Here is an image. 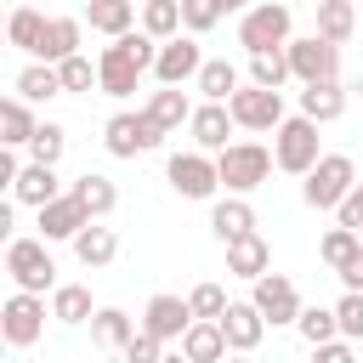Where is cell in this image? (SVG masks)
Masks as SVG:
<instances>
[{"mask_svg": "<svg viewBox=\"0 0 363 363\" xmlns=\"http://www.w3.org/2000/svg\"><path fill=\"white\" fill-rule=\"evenodd\" d=\"M159 45H164V40H153L147 28H142V34L130 28V34L108 40V45H102V57H96V74H102V85H96V91H102V96H130V91H136V79H142V74H153Z\"/></svg>", "mask_w": 363, "mask_h": 363, "instance_id": "cell-1", "label": "cell"}, {"mask_svg": "<svg viewBox=\"0 0 363 363\" xmlns=\"http://www.w3.org/2000/svg\"><path fill=\"white\" fill-rule=\"evenodd\" d=\"M352 187H357V164H352L346 153H323V159L301 176V199H306V210H340Z\"/></svg>", "mask_w": 363, "mask_h": 363, "instance_id": "cell-2", "label": "cell"}, {"mask_svg": "<svg viewBox=\"0 0 363 363\" xmlns=\"http://www.w3.org/2000/svg\"><path fill=\"white\" fill-rule=\"evenodd\" d=\"M295 17H289V6L284 0H255L244 17H238V45L255 57V51H284L295 34Z\"/></svg>", "mask_w": 363, "mask_h": 363, "instance_id": "cell-3", "label": "cell"}, {"mask_svg": "<svg viewBox=\"0 0 363 363\" xmlns=\"http://www.w3.org/2000/svg\"><path fill=\"white\" fill-rule=\"evenodd\" d=\"M272 159H278L284 176H306V170L323 159V147H318V119L289 113V119L272 130Z\"/></svg>", "mask_w": 363, "mask_h": 363, "instance_id": "cell-4", "label": "cell"}, {"mask_svg": "<svg viewBox=\"0 0 363 363\" xmlns=\"http://www.w3.org/2000/svg\"><path fill=\"white\" fill-rule=\"evenodd\" d=\"M216 170H221V187H227V193H255V187L278 170V159H272V147H261V142H233V147L216 153Z\"/></svg>", "mask_w": 363, "mask_h": 363, "instance_id": "cell-5", "label": "cell"}, {"mask_svg": "<svg viewBox=\"0 0 363 363\" xmlns=\"http://www.w3.org/2000/svg\"><path fill=\"white\" fill-rule=\"evenodd\" d=\"M6 272L28 295H51L57 289V261H51V244L45 238H11L6 244Z\"/></svg>", "mask_w": 363, "mask_h": 363, "instance_id": "cell-6", "label": "cell"}, {"mask_svg": "<svg viewBox=\"0 0 363 363\" xmlns=\"http://www.w3.org/2000/svg\"><path fill=\"white\" fill-rule=\"evenodd\" d=\"M170 130L147 113V108H136V113H113L108 125H102V147L113 153V159H136V153H147V147H159Z\"/></svg>", "mask_w": 363, "mask_h": 363, "instance_id": "cell-7", "label": "cell"}, {"mask_svg": "<svg viewBox=\"0 0 363 363\" xmlns=\"http://www.w3.org/2000/svg\"><path fill=\"white\" fill-rule=\"evenodd\" d=\"M45 295H28V289H11L6 295V306H0V335H6V346L11 352H28L40 335H45Z\"/></svg>", "mask_w": 363, "mask_h": 363, "instance_id": "cell-8", "label": "cell"}, {"mask_svg": "<svg viewBox=\"0 0 363 363\" xmlns=\"http://www.w3.org/2000/svg\"><path fill=\"white\" fill-rule=\"evenodd\" d=\"M164 182H170V187H176L182 199H216V187H221L216 153H204V147L170 153V164H164Z\"/></svg>", "mask_w": 363, "mask_h": 363, "instance_id": "cell-9", "label": "cell"}, {"mask_svg": "<svg viewBox=\"0 0 363 363\" xmlns=\"http://www.w3.org/2000/svg\"><path fill=\"white\" fill-rule=\"evenodd\" d=\"M289 74L301 85H318V79H340V45L323 40V34H306V40H289Z\"/></svg>", "mask_w": 363, "mask_h": 363, "instance_id": "cell-10", "label": "cell"}, {"mask_svg": "<svg viewBox=\"0 0 363 363\" xmlns=\"http://www.w3.org/2000/svg\"><path fill=\"white\" fill-rule=\"evenodd\" d=\"M227 108H233V119H238V130H278L289 113H284V91H267V85H238L233 96H227Z\"/></svg>", "mask_w": 363, "mask_h": 363, "instance_id": "cell-11", "label": "cell"}, {"mask_svg": "<svg viewBox=\"0 0 363 363\" xmlns=\"http://www.w3.org/2000/svg\"><path fill=\"white\" fill-rule=\"evenodd\" d=\"M250 301L261 306V318L278 329V323H295L301 318V289L284 278V272H261L255 284H250Z\"/></svg>", "mask_w": 363, "mask_h": 363, "instance_id": "cell-12", "label": "cell"}, {"mask_svg": "<svg viewBox=\"0 0 363 363\" xmlns=\"http://www.w3.org/2000/svg\"><path fill=\"white\" fill-rule=\"evenodd\" d=\"M199 68H204L199 34H176V40H164V45H159L153 79H159V85H187V79H199Z\"/></svg>", "mask_w": 363, "mask_h": 363, "instance_id": "cell-13", "label": "cell"}, {"mask_svg": "<svg viewBox=\"0 0 363 363\" xmlns=\"http://www.w3.org/2000/svg\"><path fill=\"white\" fill-rule=\"evenodd\" d=\"M233 130H238V119H233V108H227V102H199V108H193V119H187V136H193V147H204V153L233 147V142H227Z\"/></svg>", "mask_w": 363, "mask_h": 363, "instance_id": "cell-14", "label": "cell"}, {"mask_svg": "<svg viewBox=\"0 0 363 363\" xmlns=\"http://www.w3.org/2000/svg\"><path fill=\"white\" fill-rule=\"evenodd\" d=\"M142 329L170 346V340H182V335L193 329V306H187L182 295H153V301L142 306Z\"/></svg>", "mask_w": 363, "mask_h": 363, "instance_id": "cell-15", "label": "cell"}, {"mask_svg": "<svg viewBox=\"0 0 363 363\" xmlns=\"http://www.w3.org/2000/svg\"><path fill=\"white\" fill-rule=\"evenodd\" d=\"M85 221H91V216H85V204H79L74 193H57L51 204H40V238H45V244H62V238L74 244Z\"/></svg>", "mask_w": 363, "mask_h": 363, "instance_id": "cell-16", "label": "cell"}, {"mask_svg": "<svg viewBox=\"0 0 363 363\" xmlns=\"http://www.w3.org/2000/svg\"><path fill=\"white\" fill-rule=\"evenodd\" d=\"M221 335H227V346H233V352H255V346H261V335H267L261 306H255V301H233V306L221 312Z\"/></svg>", "mask_w": 363, "mask_h": 363, "instance_id": "cell-17", "label": "cell"}, {"mask_svg": "<svg viewBox=\"0 0 363 363\" xmlns=\"http://www.w3.org/2000/svg\"><path fill=\"white\" fill-rule=\"evenodd\" d=\"M79 34H85V17H51L34 45V62H68L79 51Z\"/></svg>", "mask_w": 363, "mask_h": 363, "instance_id": "cell-18", "label": "cell"}, {"mask_svg": "<svg viewBox=\"0 0 363 363\" xmlns=\"http://www.w3.org/2000/svg\"><path fill=\"white\" fill-rule=\"evenodd\" d=\"M210 233H216L221 244H233V238L255 233V204H250L244 193H227V199H216V210H210Z\"/></svg>", "mask_w": 363, "mask_h": 363, "instance_id": "cell-19", "label": "cell"}, {"mask_svg": "<svg viewBox=\"0 0 363 363\" xmlns=\"http://www.w3.org/2000/svg\"><path fill=\"white\" fill-rule=\"evenodd\" d=\"M57 193H62V182H57V164H34V159H28V164H23V176L11 182V199H17V204H28V210L51 204Z\"/></svg>", "mask_w": 363, "mask_h": 363, "instance_id": "cell-20", "label": "cell"}, {"mask_svg": "<svg viewBox=\"0 0 363 363\" xmlns=\"http://www.w3.org/2000/svg\"><path fill=\"white\" fill-rule=\"evenodd\" d=\"M68 193L85 204V216H91V221H108V216H113V204H119V187H113L102 170H85V176H74V182H68Z\"/></svg>", "mask_w": 363, "mask_h": 363, "instance_id": "cell-21", "label": "cell"}, {"mask_svg": "<svg viewBox=\"0 0 363 363\" xmlns=\"http://www.w3.org/2000/svg\"><path fill=\"white\" fill-rule=\"evenodd\" d=\"M227 272L233 278H261V272H272V250H267V238L261 233H244V238H233L227 244Z\"/></svg>", "mask_w": 363, "mask_h": 363, "instance_id": "cell-22", "label": "cell"}, {"mask_svg": "<svg viewBox=\"0 0 363 363\" xmlns=\"http://www.w3.org/2000/svg\"><path fill=\"white\" fill-rule=\"evenodd\" d=\"M34 130H40L34 102L6 96V102H0V147H28V142H34Z\"/></svg>", "mask_w": 363, "mask_h": 363, "instance_id": "cell-23", "label": "cell"}, {"mask_svg": "<svg viewBox=\"0 0 363 363\" xmlns=\"http://www.w3.org/2000/svg\"><path fill=\"white\" fill-rule=\"evenodd\" d=\"M182 352L193 357V363H227V335H221V323H210V318H193V329L182 335Z\"/></svg>", "mask_w": 363, "mask_h": 363, "instance_id": "cell-24", "label": "cell"}, {"mask_svg": "<svg viewBox=\"0 0 363 363\" xmlns=\"http://www.w3.org/2000/svg\"><path fill=\"white\" fill-rule=\"evenodd\" d=\"M301 113H306V119H318V125L340 119V113H346V91H340V79H318V85H301Z\"/></svg>", "mask_w": 363, "mask_h": 363, "instance_id": "cell-25", "label": "cell"}, {"mask_svg": "<svg viewBox=\"0 0 363 363\" xmlns=\"http://www.w3.org/2000/svg\"><path fill=\"white\" fill-rule=\"evenodd\" d=\"M74 255H79V267H108L113 255H119V238H113V227H102V221H85L79 227V238H74Z\"/></svg>", "mask_w": 363, "mask_h": 363, "instance_id": "cell-26", "label": "cell"}, {"mask_svg": "<svg viewBox=\"0 0 363 363\" xmlns=\"http://www.w3.org/2000/svg\"><path fill=\"white\" fill-rule=\"evenodd\" d=\"M142 323L130 318V312H119V306H96V318H91V340L102 346V352H125V340L136 335Z\"/></svg>", "mask_w": 363, "mask_h": 363, "instance_id": "cell-27", "label": "cell"}, {"mask_svg": "<svg viewBox=\"0 0 363 363\" xmlns=\"http://www.w3.org/2000/svg\"><path fill=\"white\" fill-rule=\"evenodd\" d=\"M85 23H91V34L119 40V34L136 28V6H130V0H91V6H85Z\"/></svg>", "mask_w": 363, "mask_h": 363, "instance_id": "cell-28", "label": "cell"}, {"mask_svg": "<svg viewBox=\"0 0 363 363\" xmlns=\"http://www.w3.org/2000/svg\"><path fill=\"white\" fill-rule=\"evenodd\" d=\"M193 85H199V96H204V102H227V96L238 91V68H233L227 57H204V68H199V79H193Z\"/></svg>", "mask_w": 363, "mask_h": 363, "instance_id": "cell-29", "label": "cell"}, {"mask_svg": "<svg viewBox=\"0 0 363 363\" xmlns=\"http://www.w3.org/2000/svg\"><path fill=\"white\" fill-rule=\"evenodd\" d=\"M17 96H23V102H51V96H62L57 62H28V68L17 74Z\"/></svg>", "mask_w": 363, "mask_h": 363, "instance_id": "cell-30", "label": "cell"}, {"mask_svg": "<svg viewBox=\"0 0 363 363\" xmlns=\"http://www.w3.org/2000/svg\"><path fill=\"white\" fill-rule=\"evenodd\" d=\"M147 113H153L164 130H182V125L193 119V102H187V91H182V85H159V91L147 96Z\"/></svg>", "mask_w": 363, "mask_h": 363, "instance_id": "cell-31", "label": "cell"}, {"mask_svg": "<svg viewBox=\"0 0 363 363\" xmlns=\"http://www.w3.org/2000/svg\"><path fill=\"white\" fill-rule=\"evenodd\" d=\"M51 318H57V323H91V318H96L91 289H85V284H57V289H51Z\"/></svg>", "mask_w": 363, "mask_h": 363, "instance_id": "cell-32", "label": "cell"}, {"mask_svg": "<svg viewBox=\"0 0 363 363\" xmlns=\"http://www.w3.org/2000/svg\"><path fill=\"white\" fill-rule=\"evenodd\" d=\"M352 28H357V6H352V0H318V34H323V40L346 45Z\"/></svg>", "mask_w": 363, "mask_h": 363, "instance_id": "cell-33", "label": "cell"}, {"mask_svg": "<svg viewBox=\"0 0 363 363\" xmlns=\"http://www.w3.org/2000/svg\"><path fill=\"white\" fill-rule=\"evenodd\" d=\"M142 28H147L153 40L187 34V28H182V0H142Z\"/></svg>", "mask_w": 363, "mask_h": 363, "instance_id": "cell-34", "label": "cell"}, {"mask_svg": "<svg viewBox=\"0 0 363 363\" xmlns=\"http://www.w3.org/2000/svg\"><path fill=\"white\" fill-rule=\"evenodd\" d=\"M295 74H289V51H255L250 57V85H267V91H284Z\"/></svg>", "mask_w": 363, "mask_h": 363, "instance_id": "cell-35", "label": "cell"}, {"mask_svg": "<svg viewBox=\"0 0 363 363\" xmlns=\"http://www.w3.org/2000/svg\"><path fill=\"white\" fill-rule=\"evenodd\" d=\"M357 250H363L357 227H329V233H323V244H318V261H323L329 272H340V267H346V261H352Z\"/></svg>", "mask_w": 363, "mask_h": 363, "instance_id": "cell-36", "label": "cell"}, {"mask_svg": "<svg viewBox=\"0 0 363 363\" xmlns=\"http://www.w3.org/2000/svg\"><path fill=\"white\" fill-rule=\"evenodd\" d=\"M295 329H301V340H306V346H323V340H340V318H335V306H301V318H295Z\"/></svg>", "mask_w": 363, "mask_h": 363, "instance_id": "cell-37", "label": "cell"}, {"mask_svg": "<svg viewBox=\"0 0 363 363\" xmlns=\"http://www.w3.org/2000/svg\"><path fill=\"white\" fill-rule=\"evenodd\" d=\"M45 23H51V17H40L34 6H17V11H11V23H6V34H11V45H17V51H28V57H34V45H40Z\"/></svg>", "mask_w": 363, "mask_h": 363, "instance_id": "cell-38", "label": "cell"}, {"mask_svg": "<svg viewBox=\"0 0 363 363\" xmlns=\"http://www.w3.org/2000/svg\"><path fill=\"white\" fill-rule=\"evenodd\" d=\"M62 147H68V130H62L57 119H40V130H34V142H28V159H34V164H57Z\"/></svg>", "mask_w": 363, "mask_h": 363, "instance_id": "cell-39", "label": "cell"}, {"mask_svg": "<svg viewBox=\"0 0 363 363\" xmlns=\"http://www.w3.org/2000/svg\"><path fill=\"white\" fill-rule=\"evenodd\" d=\"M187 306H193V318L221 323V312H227L233 301H227V289H221V284H193V289H187Z\"/></svg>", "mask_w": 363, "mask_h": 363, "instance_id": "cell-40", "label": "cell"}, {"mask_svg": "<svg viewBox=\"0 0 363 363\" xmlns=\"http://www.w3.org/2000/svg\"><path fill=\"white\" fill-rule=\"evenodd\" d=\"M57 74H62V91H91V85H102V74H96V62H91L85 51H74L68 62H57Z\"/></svg>", "mask_w": 363, "mask_h": 363, "instance_id": "cell-41", "label": "cell"}, {"mask_svg": "<svg viewBox=\"0 0 363 363\" xmlns=\"http://www.w3.org/2000/svg\"><path fill=\"white\" fill-rule=\"evenodd\" d=\"M221 23V6L216 0H182V28L187 34H210Z\"/></svg>", "mask_w": 363, "mask_h": 363, "instance_id": "cell-42", "label": "cell"}, {"mask_svg": "<svg viewBox=\"0 0 363 363\" xmlns=\"http://www.w3.org/2000/svg\"><path fill=\"white\" fill-rule=\"evenodd\" d=\"M335 318H340V335H346V340H363V295H357V289H346V295L335 301Z\"/></svg>", "mask_w": 363, "mask_h": 363, "instance_id": "cell-43", "label": "cell"}, {"mask_svg": "<svg viewBox=\"0 0 363 363\" xmlns=\"http://www.w3.org/2000/svg\"><path fill=\"white\" fill-rule=\"evenodd\" d=\"M119 357H125V363H159V357H164V340H159V335H147V329H136V335L125 340V352H119Z\"/></svg>", "mask_w": 363, "mask_h": 363, "instance_id": "cell-44", "label": "cell"}, {"mask_svg": "<svg viewBox=\"0 0 363 363\" xmlns=\"http://www.w3.org/2000/svg\"><path fill=\"white\" fill-rule=\"evenodd\" d=\"M312 363H357V352H352V340L340 335V340H323V346H312Z\"/></svg>", "mask_w": 363, "mask_h": 363, "instance_id": "cell-45", "label": "cell"}, {"mask_svg": "<svg viewBox=\"0 0 363 363\" xmlns=\"http://www.w3.org/2000/svg\"><path fill=\"white\" fill-rule=\"evenodd\" d=\"M335 216H340V227H357V221H363V182H357V187L346 193V204H340Z\"/></svg>", "mask_w": 363, "mask_h": 363, "instance_id": "cell-46", "label": "cell"}, {"mask_svg": "<svg viewBox=\"0 0 363 363\" xmlns=\"http://www.w3.org/2000/svg\"><path fill=\"white\" fill-rule=\"evenodd\" d=\"M340 284H346V289H357V295H363V250H357V255H352V261H346V267H340Z\"/></svg>", "mask_w": 363, "mask_h": 363, "instance_id": "cell-47", "label": "cell"}, {"mask_svg": "<svg viewBox=\"0 0 363 363\" xmlns=\"http://www.w3.org/2000/svg\"><path fill=\"white\" fill-rule=\"evenodd\" d=\"M216 6H221V17H227V11H238V17H244V11L255 6V0H216Z\"/></svg>", "mask_w": 363, "mask_h": 363, "instance_id": "cell-48", "label": "cell"}, {"mask_svg": "<svg viewBox=\"0 0 363 363\" xmlns=\"http://www.w3.org/2000/svg\"><path fill=\"white\" fill-rule=\"evenodd\" d=\"M159 363H193V357H187V352H164Z\"/></svg>", "mask_w": 363, "mask_h": 363, "instance_id": "cell-49", "label": "cell"}, {"mask_svg": "<svg viewBox=\"0 0 363 363\" xmlns=\"http://www.w3.org/2000/svg\"><path fill=\"white\" fill-rule=\"evenodd\" d=\"M227 363H250V352H233V357H227Z\"/></svg>", "mask_w": 363, "mask_h": 363, "instance_id": "cell-50", "label": "cell"}, {"mask_svg": "<svg viewBox=\"0 0 363 363\" xmlns=\"http://www.w3.org/2000/svg\"><path fill=\"white\" fill-rule=\"evenodd\" d=\"M352 91H357V102H363V79H357V85H352Z\"/></svg>", "mask_w": 363, "mask_h": 363, "instance_id": "cell-51", "label": "cell"}, {"mask_svg": "<svg viewBox=\"0 0 363 363\" xmlns=\"http://www.w3.org/2000/svg\"><path fill=\"white\" fill-rule=\"evenodd\" d=\"M357 238H363V221H357Z\"/></svg>", "mask_w": 363, "mask_h": 363, "instance_id": "cell-52", "label": "cell"}]
</instances>
